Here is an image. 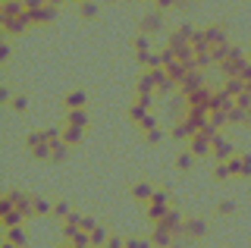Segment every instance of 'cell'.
I'll use <instances>...</instances> for the list:
<instances>
[{"instance_id":"1","label":"cell","mask_w":251,"mask_h":248,"mask_svg":"<svg viewBox=\"0 0 251 248\" xmlns=\"http://www.w3.org/2000/svg\"><path fill=\"white\" fill-rule=\"evenodd\" d=\"M63 107L69 110H85V91H69L66 98H63Z\"/></svg>"},{"instance_id":"2","label":"cell","mask_w":251,"mask_h":248,"mask_svg":"<svg viewBox=\"0 0 251 248\" xmlns=\"http://www.w3.org/2000/svg\"><path fill=\"white\" fill-rule=\"evenodd\" d=\"M132 198H135V201H151L154 198V189L148 182H135V185H132Z\"/></svg>"},{"instance_id":"3","label":"cell","mask_w":251,"mask_h":248,"mask_svg":"<svg viewBox=\"0 0 251 248\" xmlns=\"http://www.w3.org/2000/svg\"><path fill=\"white\" fill-rule=\"evenodd\" d=\"M85 123H88V113H85V110H69V113H66V126L85 129Z\"/></svg>"},{"instance_id":"4","label":"cell","mask_w":251,"mask_h":248,"mask_svg":"<svg viewBox=\"0 0 251 248\" xmlns=\"http://www.w3.org/2000/svg\"><path fill=\"white\" fill-rule=\"evenodd\" d=\"M82 132H85V129H75V126H66V129H63V142H66V145H69V148H73V145H78V142H82Z\"/></svg>"},{"instance_id":"5","label":"cell","mask_w":251,"mask_h":248,"mask_svg":"<svg viewBox=\"0 0 251 248\" xmlns=\"http://www.w3.org/2000/svg\"><path fill=\"white\" fill-rule=\"evenodd\" d=\"M78 13H82L85 19H94L98 16V3H94V0H82V3H78Z\"/></svg>"},{"instance_id":"6","label":"cell","mask_w":251,"mask_h":248,"mask_svg":"<svg viewBox=\"0 0 251 248\" xmlns=\"http://www.w3.org/2000/svg\"><path fill=\"white\" fill-rule=\"evenodd\" d=\"M160 28V16H145L141 19V32H157Z\"/></svg>"},{"instance_id":"7","label":"cell","mask_w":251,"mask_h":248,"mask_svg":"<svg viewBox=\"0 0 251 248\" xmlns=\"http://www.w3.org/2000/svg\"><path fill=\"white\" fill-rule=\"evenodd\" d=\"M192 160H195V154H192V151H182V154L176 157V167H179V170H192Z\"/></svg>"},{"instance_id":"8","label":"cell","mask_w":251,"mask_h":248,"mask_svg":"<svg viewBox=\"0 0 251 248\" xmlns=\"http://www.w3.org/2000/svg\"><path fill=\"white\" fill-rule=\"evenodd\" d=\"M229 176H232L229 160H226V164H217V167H214V179H229Z\"/></svg>"},{"instance_id":"9","label":"cell","mask_w":251,"mask_h":248,"mask_svg":"<svg viewBox=\"0 0 251 248\" xmlns=\"http://www.w3.org/2000/svg\"><path fill=\"white\" fill-rule=\"evenodd\" d=\"M160 138H163V132H160V129H151V132H145V142H148V145H157Z\"/></svg>"},{"instance_id":"10","label":"cell","mask_w":251,"mask_h":248,"mask_svg":"<svg viewBox=\"0 0 251 248\" xmlns=\"http://www.w3.org/2000/svg\"><path fill=\"white\" fill-rule=\"evenodd\" d=\"M242 176H251V154H242Z\"/></svg>"},{"instance_id":"11","label":"cell","mask_w":251,"mask_h":248,"mask_svg":"<svg viewBox=\"0 0 251 248\" xmlns=\"http://www.w3.org/2000/svg\"><path fill=\"white\" fill-rule=\"evenodd\" d=\"M13 107H16V110H28V100H25V98H16Z\"/></svg>"}]
</instances>
